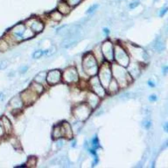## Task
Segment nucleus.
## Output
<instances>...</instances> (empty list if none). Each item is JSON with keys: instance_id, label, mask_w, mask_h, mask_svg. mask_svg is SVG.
Instances as JSON below:
<instances>
[{"instance_id": "1", "label": "nucleus", "mask_w": 168, "mask_h": 168, "mask_svg": "<svg viewBox=\"0 0 168 168\" xmlns=\"http://www.w3.org/2000/svg\"><path fill=\"white\" fill-rule=\"evenodd\" d=\"M110 65H111L113 78L117 81L120 89H124L127 87L133 81L132 77L130 75L126 67L117 64L115 61L111 62Z\"/></svg>"}, {"instance_id": "2", "label": "nucleus", "mask_w": 168, "mask_h": 168, "mask_svg": "<svg viewBox=\"0 0 168 168\" xmlns=\"http://www.w3.org/2000/svg\"><path fill=\"white\" fill-rule=\"evenodd\" d=\"M100 64L92 52L86 53L82 58V67L88 76H94L98 74Z\"/></svg>"}, {"instance_id": "3", "label": "nucleus", "mask_w": 168, "mask_h": 168, "mask_svg": "<svg viewBox=\"0 0 168 168\" xmlns=\"http://www.w3.org/2000/svg\"><path fill=\"white\" fill-rule=\"evenodd\" d=\"M114 61L125 67H127L131 61L129 53L120 44H116L114 46Z\"/></svg>"}, {"instance_id": "4", "label": "nucleus", "mask_w": 168, "mask_h": 168, "mask_svg": "<svg viewBox=\"0 0 168 168\" xmlns=\"http://www.w3.org/2000/svg\"><path fill=\"white\" fill-rule=\"evenodd\" d=\"M97 75L99 77V80H100L101 83L102 84V86L105 89H107L108 85L109 84L110 81L113 78L110 62H108V61H104L102 63H101L100 66H99V70H98Z\"/></svg>"}, {"instance_id": "5", "label": "nucleus", "mask_w": 168, "mask_h": 168, "mask_svg": "<svg viewBox=\"0 0 168 168\" xmlns=\"http://www.w3.org/2000/svg\"><path fill=\"white\" fill-rule=\"evenodd\" d=\"M92 110L93 109L89 107V105L87 102H81L80 104L75 105L73 108L72 111H73V116L77 121L83 122L89 117Z\"/></svg>"}, {"instance_id": "6", "label": "nucleus", "mask_w": 168, "mask_h": 168, "mask_svg": "<svg viewBox=\"0 0 168 168\" xmlns=\"http://www.w3.org/2000/svg\"><path fill=\"white\" fill-rule=\"evenodd\" d=\"M88 86H89V89H90V91L97 94L101 99L104 98L105 96L107 95V90L102 86L97 74L94 75V76H90V79L88 81Z\"/></svg>"}, {"instance_id": "7", "label": "nucleus", "mask_w": 168, "mask_h": 168, "mask_svg": "<svg viewBox=\"0 0 168 168\" xmlns=\"http://www.w3.org/2000/svg\"><path fill=\"white\" fill-rule=\"evenodd\" d=\"M127 52L132 55V57L135 60H137L138 62L142 63H145L148 61V54L142 48L139 47L137 46H133V45H130L127 47Z\"/></svg>"}, {"instance_id": "8", "label": "nucleus", "mask_w": 168, "mask_h": 168, "mask_svg": "<svg viewBox=\"0 0 168 168\" xmlns=\"http://www.w3.org/2000/svg\"><path fill=\"white\" fill-rule=\"evenodd\" d=\"M26 26L25 23H19L16 25L14 27H12L7 34L11 36V38L14 40V42L17 44L20 41L25 40V33L26 31Z\"/></svg>"}, {"instance_id": "9", "label": "nucleus", "mask_w": 168, "mask_h": 168, "mask_svg": "<svg viewBox=\"0 0 168 168\" xmlns=\"http://www.w3.org/2000/svg\"><path fill=\"white\" fill-rule=\"evenodd\" d=\"M79 80V74L75 67H67L62 72V81L66 84H76Z\"/></svg>"}, {"instance_id": "10", "label": "nucleus", "mask_w": 168, "mask_h": 168, "mask_svg": "<svg viewBox=\"0 0 168 168\" xmlns=\"http://www.w3.org/2000/svg\"><path fill=\"white\" fill-rule=\"evenodd\" d=\"M114 46L115 45L110 40H106L101 45V50L104 60L110 63L114 61Z\"/></svg>"}, {"instance_id": "11", "label": "nucleus", "mask_w": 168, "mask_h": 168, "mask_svg": "<svg viewBox=\"0 0 168 168\" xmlns=\"http://www.w3.org/2000/svg\"><path fill=\"white\" fill-rule=\"evenodd\" d=\"M46 83L49 86H54L62 81V72L59 69H53L46 74Z\"/></svg>"}, {"instance_id": "12", "label": "nucleus", "mask_w": 168, "mask_h": 168, "mask_svg": "<svg viewBox=\"0 0 168 168\" xmlns=\"http://www.w3.org/2000/svg\"><path fill=\"white\" fill-rule=\"evenodd\" d=\"M25 25L27 27H29L35 34L41 33L44 30V28H45L44 22L41 19H38V18H31V19H29L28 20H26L25 22Z\"/></svg>"}, {"instance_id": "13", "label": "nucleus", "mask_w": 168, "mask_h": 168, "mask_svg": "<svg viewBox=\"0 0 168 168\" xmlns=\"http://www.w3.org/2000/svg\"><path fill=\"white\" fill-rule=\"evenodd\" d=\"M19 95H20V97H21L22 101L24 102L25 106L33 105L34 102H36V100L38 99V97H39L38 94H36L34 90H32L30 88H28L27 89L24 90Z\"/></svg>"}, {"instance_id": "14", "label": "nucleus", "mask_w": 168, "mask_h": 168, "mask_svg": "<svg viewBox=\"0 0 168 168\" xmlns=\"http://www.w3.org/2000/svg\"><path fill=\"white\" fill-rule=\"evenodd\" d=\"M140 62H138V61H137V62H132V63H131V61H130V63H129V65L127 66V70H128V72H129V74H130V75L132 77V79L134 80V79H137L138 76H139V74H141V67H140Z\"/></svg>"}, {"instance_id": "15", "label": "nucleus", "mask_w": 168, "mask_h": 168, "mask_svg": "<svg viewBox=\"0 0 168 168\" xmlns=\"http://www.w3.org/2000/svg\"><path fill=\"white\" fill-rule=\"evenodd\" d=\"M9 106L12 109L13 111L21 110L25 107V104L20 97V95L15 96L14 97H12L9 102Z\"/></svg>"}, {"instance_id": "16", "label": "nucleus", "mask_w": 168, "mask_h": 168, "mask_svg": "<svg viewBox=\"0 0 168 168\" xmlns=\"http://www.w3.org/2000/svg\"><path fill=\"white\" fill-rule=\"evenodd\" d=\"M101 98L95 93H93L92 91H89L87 95V103L89 105V107L92 109H95L100 103Z\"/></svg>"}, {"instance_id": "17", "label": "nucleus", "mask_w": 168, "mask_h": 168, "mask_svg": "<svg viewBox=\"0 0 168 168\" xmlns=\"http://www.w3.org/2000/svg\"><path fill=\"white\" fill-rule=\"evenodd\" d=\"M61 132L63 137H65L66 139H72L74 137V132H73V129L71 124L67 122L64 121L61 124Z\"/></svg>"}, {"instance_id": "18", "label": "nucleus", "mask_w": 168, "mask_h": 168, "mask_svg": "<svg viewBox=\"0 0 168 168\" xmlns=\"http://www.w3.org/2000/svg\"><path fill=\"white\" fill-rule=\"evenodd\" d=\"M1 119H2V124H3L5 134H6V136H11L13 132V126H12L11 120L6 116L1 117Z\"/></svg>"}, {"instance_id": "19", "label": "nucleus", "mask_w": 168, "mask_h": 168, "mask_svg": "<svg viewBox=\"0 0 168 168\" xmlns=\"http://www.w3.org/2000/svg\"><path fill=\"white\" fill-rule=\"evenodd\" d=\"M119 89H120V87H119L117 81L114 78H112V80L110 81L109 84L108 85V87H107V89H106L107 94L114 95V94L117 93V92L119 91Z\"/></svg>"}, {"instance_id": "20", "label": "nucleus", "mask_w": 168, "mask_h": 168, "mask_svg": "<svg viewBox=\"0 0 168 168\" xmlns=\"http://www.w3.org/2000/svg\"><path fill=\"white\" fill-rule=\"evenodd\" d=\"M72 9H73V8L70 7V6L67 4L65 0H64V1H61V2L58 4V5H57V10H58L63 16L70 14Z\"/></svg>"}, {"instance_id": "21", "label": "nucleus", "mask_w": 168, "mask_h": 168, "mask_svg": "<svg viewBox=\"0 0 168 168\" xmlns=\"http://www.w3.org/2000/svg\"><path fill=\"white\" fill-rule=\"evenodd\" d=\"M78 43V39L76 38H65V39L62 41L61 43V47L63 48H71V47H74L75 45H77Z\"/></svg>"}, {"instance_id": "22", "label": "nucleus", "mask_w": 168, "mask_h": 168, "mask_svg": "<svg viewBox=\"0 0 168 168\" xmlns=\"http://www.w3.org/2000/svg\"><path fill=\"white\" fill-rule=\"evenodd\" d=\"M153 48H154V50H155L156 52H158V53H162V52L165 50L166 45H165L164 40H163L160 37H159V38L156 39V40H155V42H154V44H153Z\"/></svg>"}, {"instance_id": "23", "label": "nucleus", "mask_w": 168, "mask_h": 168, "mask_svg": "<svg viewBox=\"0 0 168 168\" xmlns=\"http://www.w3.org/2000/svg\"><path fill=\"white\" fill-rule=\"evenodd\" d=\"M29 88H30L32 90H34V92H35L36 94H38L39 96H40V95H41L42 93H44V91H45V87H44V85L41 84V83L36 82V81H34L30 84Z\"/></svg>"}, {"instance_id": "24", "label": "nucleus", "mask_w": 168, "mask_h": 168, "mask_svg": "<svg viewBox=\"0 0 168 168\" xmlns=\"http://www.w3.org/2000/svg\"><path fill=\"white\" fill-rule=\"evenodd\" d=\"M48 17H49V19H50L51 20H53V21H54V22H60V21L62 20V19H63L64 16H63L58 10H54V11H51V12L48 14Z\"/></svg>"}, {"instance_id": "25", "label": "nucleus", "mask_w": 168, "mask_h": 168, "mask_svg": "<svg viewBox=\"0 0 168 168\" xmlns=\"http://www.w3.org/2000/svg\"><path fill=\"white\" fill-rule=\"evenodd\" d=\"M61 137H63V136H62V132H61V124L54 126L53 129V132H52V138L54 140H57V139L61 138Z\"/></svg>"}, {"instance_id": "26", "label": "nucleus", "mask_w": 168, "mask_h": 168, "mask_svg": "<svg viewBox=\"0 0 168 168\" xmlns=\"http://www.w3.org/2000/svg\"><path fill=\"white\" fill-rule=\"evenodd\" d=\"M46 74H47L46 71H43V72L39 73V74L35 76L34 81H36V82H39V83H41V84L44 85V83L46 82Z\"/></svg>"}, {"instance_id": "27", "label": "nucleus", "mask_w": 168, "mask_h": 168, "mask_svg": "<svg viewBox=\"0 0 168 168\" xmlns=\"http://www.w3.org/2000/svg\"><path fill=\"white\" fill-rule=\"evenodd\" d=\"M91 148L95 149V150H98L100 148V144H99V138L97 136H95L92 140H91Z\"/></svg>"}, {"instance_id": "28", "label": "nucleus", "mask_w": 168, "mask_h": 168, "mask_svg": "<svg viewBox=\"0 0 168 168\" xmlns=\"http://www.w3.org/2000/svg\"><path fill=\"white\" fill-rule=\"evenodd\" d=\"M9 47H10V46H9V44L7 43V41H6L4 38L0 39V51H1V52H4V51H6Z\"/></svg>"}, {"instance_id": "29", "label": "nucleus", "mask_w": 168, "mask_h": 168, "mask_svg": "<svg viewBox=\"0 0 168 168\" xmlns=\"http://www.w3.org/2000/svg\"><path fill=\"white\" fill-rule=\"evenodd\" d=\"M65 1H66V3H67L70 7L74 8L75 6H77L78 4H80L83 0H65Z\"/></svg>"}, {"instance_id": "30", "label": "nucleus", "mask_w": 168, "mask_h": 168, "mask_svg": "<svg viewBox=\"0 0 168 168\" xmlns=\"http://www.w3.org/2000/svg\"><path fill=\"white\" fill-rule=\"evenodd\" d=\"M43 55H45V50H37L33 53V59H39L41 58Z\"/></svg>"}, {"instance_id": "31", "label": "nucleus", "mask_w": 168, "mask_h": 168, "mask_svg": "<svg viewBox=\"0 0 168 168\" xmlns=\"http://www.w3.org/2000/svg\"><path fill=\"white\" fill-rule=\"evenodd\" d=\"M142 125L145 130H149L152 127V121L150 119H144L142 123Z\"/></svg>"}, {"instance_id": "32", "label": "nucleus", "mask_w": 168, "mask_h": 168, "mask_svg": "<svg viewBox=\"0 0 168 168\" xmlns=\"http://www.w3.org/2000/svg\"><path fill=\"white\" fill-rule=\"evenodd\" d=\"M99 7V5L97 4H93L92 6H90L89 9H88V11H87V14H89V15H90V14H93L97 10V8Z\"/></svg>"}, {"instance_id": "33", "label": "nucleus", "mask_w": 168, "mask_h": 168, "mask_svg": "<svg viewBox=\"0 0 168 168\" xmlns=\"http://www.w3.org/2000/svg\"><path fill=\"white\" fill-rule=\"evenodd\" d=\"M10 142L11 143V144L15 147V148H19L20 147V144H19V140L14 137H12V138L10 139Z\"/></svg>"}, {"instance_id": "34", "label": "nucleus", "mask_w": 168, "mask_h": 168, "mask_svg": "<svg viewBox=\"0 0 168 168\" xmlns=\"http://www.w3.org/2000/svg\"><path fill=\"white\" fill-rule=\"evenodd\" d=\"M4 137H6V134H5V132H4V126L2 124V119L0 117V138H3Z\"/></svg>"}, {"instance_id": "35", "label": "nucleus", "mask_w": 168, "mask_h": 168, "mask_svg": "<svg viewBox=\"0 0 168 168\" xmlns=\"http://www.w3.org/2000/svg\"><path fill=\"white\" fill-rule=\"evenodd\" d=\"M8 65H9V61H8L7 60L1 61H0V70L5 69L6 67H8Z\"/></svg>"}, {"instance_id": "36", "label": "nucleus", "mask_w": 168, "mask_h": 168, "mask_svg": "<svg viewBox=\"0 0 168 168\" xmlns=\"http://www.w3.org/2000/svg\"><path fill=\"white\" fill-rule=\"evenodd\" d=\"M139 4H140V2H139L138 0H136V1L132 2V3L129 4V7H130L131 10H132V9H135L136 7H137V6L139 5Z\"/></svg>"}, {"instance_id": "37", "label": "nucleus", "mask_w": 168, "mask_h": 168, "mask_svg": "<svg viewBox=\"0 0 168 168\" xmlns=\"http://www.w3.org/2000/svg\"><path fill=\"white\" fill-rule=\"evenodd\" d=\"M167 11H168V6H165V7H163V8L159 11V17H163Z\"/></svg>"}, {"instance_id": "38", "label": "nucleus", "mask_w": 168, "mask_h": 168, "mask_svg": "<svg viewBox=\"0 0 168 168\" xmlns=\"http://www.w3.org/2000/svg\"><path fill=\"white\" fill-rule=\"evenodd\" d=\"M36 161H37V159L35 158V157H30L29 159H28V160H27V167H30V165H31V163H34V165L35 166L36 165Z\"/></svg>"}, {"instance_id": "39", "label": "nucleus", "mask_w": 168, "mask_h": 168, "mask_svg": "<svg viewBox=\"0 0 168 168\" xmlns=\"http://www.w3.org/2000/svg\"><path fill=\"white\" fill-rule=\"evenodd\" d=\"M27 71H28V67H27V66H23V67H21L19 68V73H20L21 74H26Z\"/></svg>"}, {"instance_id": "40", "label": "nucleus", "mask_w": 168, "mask_h": 168, "mask_svg": "<svg viewBox=\"0 0 168 168\" xmlns=\"http://www.w3.org/2000/svg\"><path fill=\"white\" fill-rule=\"evenodd\" d=\"M148 100H149L150 102H156L157 100H158V97H157V96H156V95H151V96L149 97Z\"/></svg>"}, {"instance_id": "41", "label": "nucleus", "mask_w": 168, "mask_h": 168, "mask_svg": "<svg viewBox=\"0 0 168 168\" xmlns=\"http://www.w3.org/2000/svg\"><path fill=\"white\" fill-rule=\"evenodd\" d=\"M147 84H148L151 88H154V87L156 86L155 82H154L153 81H152V80H149V81H147Z\"/></svg>"}, {"instance_id": "42", "label": "nucleus", "mask_w": 168, "mask_h": 168, "mask_svg": "<svg viewBox=\"0 0 168 168\" xmlns=\"http://www.w3.org/2000/svg\"><path fill=\"white\" fill-rule=\"evenodd\" d=\"M162 73H163V74L164 75H166L168 73V66H166V67H163V69H162Z\"/></svg>"}, {"instance_id": "43", "label": "nucleus", "mask_w": 168, "mask_h": 168, "mask_svg": "<svg viewBox=\"0 0 168 168\" xmlns=\"http://www.w3.org/2000/svg\"><path fill=\"white\" fill-rule=\"evenodd\" d=\"M163 129H164V131H165L166 132H167L168 133V122H167V123L164 124V125H163Z\"/></svg>"}, {"instance_id": "44", "label": "nucleus", "mask_w": 168, "mask_h": 168, "mask_svg": "<svg viewBox=\"0 0 168 168\" xmlns=\"http://www.w3.org/2000/svg\"><path fill=\"white\" fill-rule=\"evenodd\" d=\"M102 31H103V33H104V34H105L106 36H108V35L109 34V33H110L109 28H103V29H102Z\"/></svg>"}, {"instance_id": "45", "label": "nucleus", "mask_w": 168, "mask_h": 168, "mask_svg": "<svg viewBox=\"0 0 168 168\" xmlns=\"http://www.w3.org/2000/svg\"><path fill=\"white\" fill-rule=\"evenodd\" d=\"M4 97H5L4 93V92H1V93H0V100H1V101H3V100L4 99Z\"/></svg>"}, {"instance_id": "46", "label": "nucleus", "mask_w": 168, "mask_h": 168, "mask_svg": "<svg viewBox=\"0 0 168 168\" xmlns=\"http://www.w3.org/2000/svg\"><path fill=\"white\" fill-rule=\"evenodd\" d=\"M75 144H76V141H75V140H73V141H72V147H73V148L75 147Z\"/></svg>"}, {"instance_id": "47", "label": "nucleus", "mask_w": 168, "mask_h": 168, "mask_svg": "<svg viewBox=\"0 0 168 168\" xmlns=\"http://www.w3.org/2000/svg\"><path fill=\"white\" fill-rule=\"evenodd\" d=\"M1 53H2V52H1V51H0V54H1Z\"/></svg>"}, {"instance_id": "48", "label": "nucleus", "mask_w": 168, "mask_h": 168, "mask_svg": "<svg viewBox=\"0 0 168 168\" xmlns=\"http://www.w3.org/2000/svg\"><path fill=\"white\" fill-rule=\"evenodd\" d=\"M155 1H158V0H155Z\"/></svg>"}]
</instances>
